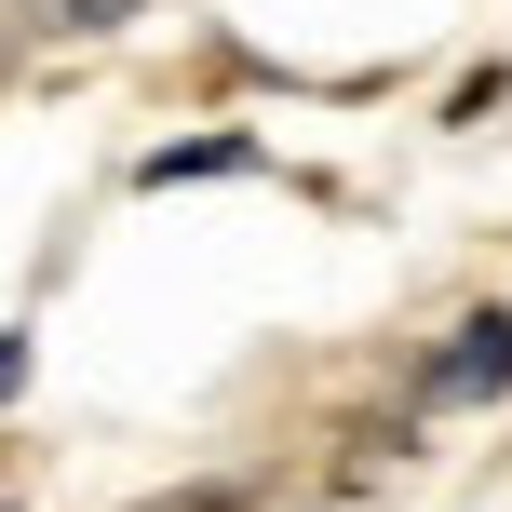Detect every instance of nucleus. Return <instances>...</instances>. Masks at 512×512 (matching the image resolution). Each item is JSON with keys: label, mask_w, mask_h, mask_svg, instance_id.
<instances>
[{"label": "nucleus", "mask_w": 512, "mask_h": 512, "mask_svg": "<svg viewBox=\"0 0 512 512\" xmlns=\"http://www.w3.org/2000/svg\"><path fill=\"white\" fill-rule=\"evenodd\" d=\"M486 405H512V297H472L405 378V418H486Z\"/></svg>", "instance_id": "nucleus-1"}, {"label": "nucleus", "mask_w": 512, "mask_h": 512, "mask_svg": "<svg viewBox=\"0 0 512 512\" xmlns=\"http://www.w3.org/2000/svg\"><path fill=\"white\" fill-rule=\"evenodd\" d=\"M256 162H270V149H256L243 122H216V135H176V149H149V162H135V189H203V176H256Z\"/></svg>", "instance_id": "nucleus-2"}, {"label": "nucleus", "mask_w": 512, "mask_h": 512, "mask_svg": "<svg viewBox=\"0 0 512 512\" xmlns=\"http://www.w3.org/2000/svg\"><path fill=\"white\" fill-rule=\"evenodd\" d=\"M149 0H27V27H54V41H108V27H135Z\"/></svg>", "instance_id": "nucleus-3"}, {"label": "nucleus", "mask_w": 512, "mask_h": 512, "mask_svg": "<svg viewBox=\"0 0 512 512\" xmlns=\"http://www.w3.org/2000/svg\"><path fill=\"white\" fill-rule=\"evenodd\" d=\"M27 364H41V351H27V324H0V405H27Z\"/></svg>", "instance_id": "nucleus-4"}, {"label": "nucleus", "mask_w": 512, "mask_h": 512, "mask_svg": "<svg viewBox=\"0 0 512 512\" xmlns=\"http://www.w3.org/2000/svg\"><path fill=\"white\" fill-rule=\"evenodd\" d=\"M149 512H243V486H176V499H149Z\"/></svg>", "instance_id": "nucleus-5"}, {"label": "nucleus", "mask_w": 512, "mask_h": 512, "mask_svg": "<svg viewBox=\"0 0 512 512\" xmlns=\"http://www.w3.org/2000/svg\"><path fill=\"white\" fill-rule=\"evenodd\" d=\"M14 27H27V0H0V41H14Z\"/></svg>", "instance_id": "nucleus-6"}, {"label": "nucleus", "mask_w": 512, "mask_h": 512, "mask_svg": "<svg viewBox=\"0 0 512 512\" xmlns=\"http://www.w3.org/2000/svg\"><path fill=\"white\" fill-rule=\"evenodd\" d=\"M0 512H14V499H0Z\"/></svg>", "instance_id": "nucleus-7"}]
</instances>
